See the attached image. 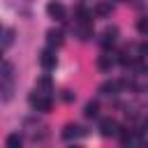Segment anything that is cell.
I'll use <instances>...</instances> for the list:
<instances>
[{
  "label": "cell",
  "mask_w": 148,
  "mask_h": 148,
  "mask_svg": "<svg viewBox=\"0 0 148 148\" xmlns=\"http://www.w3.org/2000/svg\"><path fill=\"white\" fill-rule=\"evenodd\" d=\"M14 92V65L2 62L0 65V97L9 99Z\"/></svg>",
  "instance_id": "6da1fadb"
},
{
  "label": "cell",
  "mask_w": 148,
  "mask_h": 148,
  "mask_svg": "<svg viewBox=\"0 0 148 148\" xmlns=\"http://www.w3.org/2000/svg\"><path fill=\"white\" fill-rule=\"evenodd\" d=\"M30 106H32L35 111L46 113V111H51L53 99H51V95H49V92H39V90H35V92L30 95Z\"/></svg>",
  "instance_id": "7a4b0ae2"
},
{
  "label": "cell",
  "mask_w": 148,
  "mask_h": 148,
  "mask_svg": "<svg viewBox=\"0 0 148 148\" xmlns=\"http://www.w3.org/2000/svg\"><path fill=\"white\" fill-rule=\"evenodd\" d=\"M46 14L51 16V18H56V21H65V16H67V9H65V5L62 2H49L46 5Z\"/></svg>",
  "instance_id": "3957f363"
},
{
  "label": "cell",
  "mask_w": 148,
  "mask_h": 148,
  "mask_svg": "<svg viewBox=\"0 0 148 148\" xmlns=\"http://www.w3.org/2000/svg\"><path fill=\"white\" fill-rule=\"evenodd\" d=\"M56 60H58V58H56V51H53V49H44V51L39 53V65H42L44 69H53V67H56Z\"/></svg>",
  "instance_id": "277c9868"
},
{
  "label": "cell",
  "mask_w": 148,
  "mask_h": 148,
  "mask_svg": "<svg viewBox=\"0 0 148 148\" xmlns=\"http://www.w3.org/2000/svg\"><path fill=\"white\" fill-rule=\"evenodd\" d=\"M74 35L81 39V42H88L92 37V23H76L74 25Z\"/></svg>",
  "instance_id": "5b68a950"
},
{
  "label": "cell",
  "mask_w": 148,
  "mask_h": 148,
  "mask_svg": "<svg viewBox=\"0 0 148 148\" xmlns=\"http://www.w3.org/2000/svg\"><path fill=\"white\" fill-rule=\"evenodd\" d=\"M99 132H102V136H116L118 134V123L111 120V118H104L99 123Z\"/></svg>",
  "instance_id": "8992f818"
},
{
  "label": "cell",
  "mask_w": 148,
  "mask_h": 148,
  "mask_svg": "<svg viewBox=\"0 0 148 148\" xmlns=\"http://www.w3.org/2000/svg\"><path fill=\"white\" fill-rule=\"evenodd\" d=\"M46 42H49V46H51V49H58V46H62V30H56V28H51V30L46 32Z\"/></svg>",
  "instance_id": "52a82bcc"
},
{
  "label": "cell",
  "mask_w": 148,
  "mask_h": 148,
  "mask_svg": "<svg viewBox=\"0 0 148 148\" xmlns=\"http://www.w3.org/2000/svg\"><path fill=\"white\" fill-rule=\"evenodd\" d=\"M120 86H123L120 81H104V83L99 86V92L111 97V95H118V92H120Z\"/></svg>",
  "instance_id": "ba28073f"
},
{
  "label": "cell",
  "mask_w": 148,
  "mask_h": 148,
  "mask_svg": "<svg viewBox=\"0 0 148 148\" xmlns=\"http://www.w3.org/2000/svg\"><path fill=\"white\" fill-rule=\"evenodd\" d=\"M113 65H116V58H113L111 53H102V56L97 58V67H99L102 72H111Z\"/></svg>",
  "instance_id": "9c48e42d"
},
{
  "label": "cell",
  "mask_w": 148,
  "mask_h": 148,
  "mask_svg": "<svg viewBox=\"0 0 148 148\" xmlns=\"http://www.w3.org/2000/svg\"><path fill=\"white\" fill-rule=\"evenodd\" d=\"M86 134V130L81 127V125H67L65 130H62V136L65 139H79V136H83Z\"/></svg>",
  "instance_id": "30bf717a"
},
{
  "label": "cell",
  "mask_w": 148,
  "mask_h": 148,
  "mask_svg": "<svg viewBox=\"0 0 148 148\" xmlns=\"http://www.w3.org/2000/svg\"><path fill=\"white\" fill-rule=\"evenodd\" d=\"M111 12H113V7H111V2H106V0H102V2H97V5H95V14H97L99 18L111 16Z\"/></svg>",
  "instance_id": "8fae6325"
},
{
  "label": "cell",
  "mask_w": 148,
  "mask_h": 148,
  "mask_svg": "<svg viewBox=\"0 0 148 148\" xmlns=\"http://www.w3.org/2000/svg\"><path fill=\"white\" fill-rule=\"evenodd\" d=\"M74 16H76V23H92V21H90V18H92V12L86 9V7H76Z\"/></svg>",
  "instance_id": "7c38bea8"
},
{
  "label": "cell",
  "mask_w": 148,
  "mask_h": 148,
  "mask_svg": "<svg viewBox=\"0 0 148 148\" xmlns=\"http://www.w3.org/2000/svg\"><path fill=\"white\" fill-rule=\"evenodd\" d=\"M116 35H118V30H116V28H106V30L102 32V46H104V49H109V46L116 42Z\"/></svg>",
  "instance_id": "4fadbf2b"
},
{
  "label": "cell",
  "mask_w": 148,
  "mask_h": 148,
  "mask_svg": "<svg viewBox=\"0 0 148 148\" xmlns=\"http://www.w3.org/2000/svg\"><path fill=\"white\" fill-rule=\"evenodd\" d=\"M35 90H39V92H49V95H51V90H53L51 79H49V76H39V79H37V88H35Z\"/></svg>",
  "instance_id": "5bb4252c"
},
{
  "label": "cell",
  "mask_w": 148,
  "mask_h": 148,
  "mask_svg": "<svg viewBox=\"0 0 148 148\" xmlns=\"http://www.w3.org/2000/svg\"><path fill=\"white\" fill-rule=\"evenodd\" d=\"M5 146H7V148H21V146H23L21 134H9V136H7V141H5Z\"/></svg>",
  "instance_id": "9a60e30c"
},
{
  "label": "cell",
  "mask_w": 148,
  "mask_h": 148,
  "mask_svg": "<svg viewBox=\"0 0 148 148\" xmlns=\"http://www.w3.org/2000/svg\"><path fill=\"white\" fill-rule=\"evenodd\" d=\"M97 111H99V104H97V102H88L83 113H86V118H95V116H97Z\"/></svg>",
  "instance_id": "2e32d148"
},
{
  "label": "cell",
  "mask_w": 148,
  "mask_h": 148,
  "mask_svg": "<svg viewBox=\"0 0 148 148\" xmlns=\"http://www.w3.org/2000/svg\"><path fill=\"white\" fill-rule=\"evenodd\" d=\"M136 28H139L141 35H148V18H139L136 21Z\"/></svg>",
  "instance_id": "e0dca14e"
},
{
  "label": "cell",
  "mask_w": 148,
  "mask_h": 148,
  "mask_svg": "<svg viewBox=\"0 0 148 148\" xmlns=\"http://www.w3.org/2000/svg\"><path fill=\"white\" fill-rule=\"evenodd\" d=\"M62 99H65V102H72L74 97H72V92H69V90H65V95H62Z\"/></svg>",
  "instance_id": "ac0fdd59"
},
{
  "label": "cell",
  "mask_w": 148,
  "mask_h": 148,
  "mask_svg": "<svg viewBox=\"0 0 148 148\" xmlns=\"http://www.w3.org/2000/svg\"><path fill=\"white\" fill-rule=\"evenodd\" d=\"M139 148H148V143H141V146H139Z\"/></svg>",
  "instance_id": "d6986e66"
},
{
  "label": "cell",
  "mask_w": 148,
  "mask_h": 148,
  "mask_svg": "<svg viewBox=\"0 0 148 148\" xmlns=\"http://www.w3.org/2000/svg\"><path fill=\"white\" fill-rule=\"evenodd\" d=\"M69 148H81V146H69Z\"/></svg>",
  "instance_id": "ffe728a7"
},
{
  "label": "cell",
  "mask_w": 148,
  "mask_h": 148,
  "mask_svg": "<svg viewBox=\"0 0 148 148\" xmlns=\"http://www.w3.org/2000/svg\"><path fill=\"white\" fill-rule=\"evenodd\" d=\"M120 2H127V0H120Z\"/></svg>",
  "instance_id": "44dd1931"
},
{
  "label": "cell",
  "mask_w": 148,
  "mask_h": 148,
  "mask_svg": "<svg viewBox=\"0 0 148 148\" xmlns=\"http://www.w3.org/2000/svg\"><path fill=\"white\" fill-rule=\"evenodd\" d=\"M0 58H2V51H0Z\"/></svg>",
  "instance_id": "7402d4cb"
}]
</instances>
